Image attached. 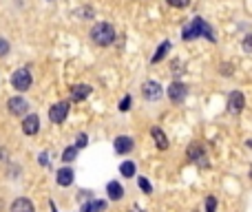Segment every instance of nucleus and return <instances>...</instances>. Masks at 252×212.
Here are the masks:
<instances>
[{"label":"nucleus","mask_w":252,"mask_h":212,"mask_svg":"<svg viewBox=\"0 0 252 212\" xmlns=\"http://www.w3.org/2000/svg\"><path fill=\"white\" fill-rule=\"evenodd\" d=\"M217 210V199L215 197H208L206 199V212H215Z\"/></svg>","instance_id":"5701e85b"},{"label":"nucleus","mask_w":252,"mask_h":212,"mask_svg":"<svg viewBox=\"0 0 252 212\" xmlns=\"http://www.w3.org/2000/svg\"><path fill=\"white\" fill-rule=\"evenodd\" d=\"M221 69H224V71H221V73H224V75H230V73H232V71H230V66H228V64H224V66H221Z\"/></svg>","instance_id":"cd10ccee"},{"label":"nucleus","mask_w":252,"mask_h":212,"mask_svg":"<svg viewBox=\"0 0 252 212\" xmlns=\"http://www.w3.org/2000/svg\"><path fill=\"white\" fill-rule=\"evenodd\" d=\"M186 86L181 82H172L170 86H168V97H170V102L172 104H179V102H184L186 100Z\"/></svg>","instance_id":"6e6552de"},{"label":"nucleus","mask_w":252,"mask_h":212,"mask_svg":"<svg viewBox=\"0 0 252 212\" xmlns=\"http://www.w3.org/2000/svg\"><path fill=\"white\" fill-rule=\"evenodd\" d=\"M69 102H57V104H53L51 108H49V119H51L53 124H62L66 119V115H69Z\"/></svg>","instance_id":"20e7f679"},{"label":"nucleus","mask_w":252,"mask_h":212,"mask_svg":"<svg viewBox=\"0 0 252 212\" xmlns=\"http://www.w3.org/2000/svg\"><path fill=\"white\" fill-rule=\"evenodd\" d=\"M106 192H109L111 201H119L122 194H124V188L117 184V181H109V184H106Z\"/></svg>","instance_id":"2eb2a0df"},{"label":"nucleus","mask_w":252,"mask_h":212,"mask_svg":"<svg viewBox=\"0 0 252 212\" xmlns=\"http://www.w3.org/2000/svg\"><path fill=\"white\" fill-rule=\"evenodd\" d=\"M106 208V201H88L82 206V212H102Z\"/></svg>","instance_id":"f3484780"},{"label":"nucleus","mask_w":252,"mask_h":212,"mask_svg":"<svg viewBox=\"0 0 252 212\" xmlns=\"http://www.w3.org/2000/svg\"><path fill=\"white\" fill-rule=\"evenodd\" d=\"M9 53V40L0 38V57H4Z\"/></svg>","instance_id":"393cba45"},{"label":"nucleus","mask_w":252,"mask_h":212,"mask_svg":"<svg viewBox=\"0 0 252 212\" xmlns=\"http://www.w3.org/2000/svg\"><path fill=\"white\" fill-rule=\"evenodd\" d=\"M75 155H78V148H75V146H69V148H64V153H62V161L71 163L75 159Z\"/></svg>","instance_id":"6ab92c4d"},{"label":"nucleus","mask_w":252,"mask_h":212,"mask_svg":"<svg viewBox=\"0 0 252 212\" xmlns=\"http://www.w3.org/2000/svg\"><path fill=\"white\" fill-rule=\"evenodd\" d=\"M133 212H141V210H140V208H133Z\"/></svg>","instance_id":"c85d7f7f"},{"label":"nucleus","mask_w":252,"mask_h":212,"mask_svg":"<svg viewBox=\"0 0 252 212\" xmlns=\"http://www.w3.org/2000/svg\"><path fill=\"white\" fill-rule=\"evenodd\" d=\"M57 184H60L62 188L73 184V170H71V168H60V170H57Z\"/></svg>","instance_id":"dca6fc26"},{"label":"nucleus","mask_w":252,"mask_h":212,"mask_svg":"<svg viewBox=\"0 0 252 212\" xmlns=\"http://www.w3.org/2000/svg\"><path fill=\"white\" fill-rule=\"evenodd\" d=\"M91 40L97 44V47H109L115 40V29L109 22H97L91 29Z\"/></svg>","instance_id":"f03ea898"},{"label":"nucleus","mask_w":252,"mask_h":212,"mask_svg":"<svg viewBox=\"0 0 252 212\" xmlns=\"http://www.w3.org/2000/svg\"><path fill=\"white\" fill-rule=\"evenodd\" d=\"M88 95H91V86L88 84H75V86H71V100L73 102H82Z\"/></svg>","instance_id":"9b49d317"},{"label":"nucleus","mask_w":252,"mask_h":212,"mask_svg":"<svg viewBox=\"0 0 252 212\" xmlns=\"http://www.w3.org/2000/svg\"><path fill=\"white\" fill-rule=\"evenodd\" d=\"M181 35H184V40H195V38H199V35H203L208 42H215V40H217V35H215V31H212V26L208 25L203 18H193V20H190L188 25L184 26Z\"/></svg>","instance_id":"f257e3e1"},{"label":"nucleus","mask_w":252,"mask_h":212,"mask_svg":"<svg viewBox=\"0 0 252 212\" xmlns=\"http://www.w3.org/2000/svg\"><path fill=\"white\" fill-rule=\"evenodd\" d=\"M131 102H133V100H131V95H126L122 102H119V110H122V113H126V110L131 108Z\"/></svg>","instance_id":"b1692460"},{"label":"nucleus","mask_w":252,"mask_h":212,"mask_svg":"<svg viewBox=\"0 0 252 212\" xmlns=\"http://www.w3.org/2000/svg\"><path fill=\"white\" fill-rule=\"evenodd\" d=\"M31 73H29V69H18V71H13V75H11V86L16 88L18 93H25V91H29L31 88Z\"/></svg>","instance_id":"7ed1b4c3"},{"label":"nucleus","mask_w":252,"mask_h":212,"mask_svg":"<svg viewBox=\"0 0 252 212\" xmlns=\"http://www.w3.org/2000/svg\"><path fill=\"white\" fill-rule=\"evenodd\" d=\"M84 146H86V135H84V132H80L78 141H75V148H84Z\"/></svg>","instance_id":"a878e982"},{"label":"nucleus","mask_w":252,"mask_h":212,"mask_svg":"<svg viewBox=\"0 0 252 212\" xmlns=\"http://www.w3.org/2000/svg\"><path fill=\"white\" fill-rule=\"evenodd\" d=\"M140 188L144 190L146 194H150V192H153V186H150V181L146 179V177H140Z\"/></svg>","instance_id":"4be33fe9"},{"label":"nucleus","mask_w":252,"mask_h":212,"mask_svg":"<svg viewBox=\"0 0 252 212\" xmlns=\"http://www.w3.org/2000/svg\"><path fill=\"white\" fill-rule=\"evenodd\" d=\"M11 212H35V208H33V203H31L29 199L20 197V199H16V201L11 203Z\"/></svg>","instance_id":"ddd939ff"},{"label":"nucleus","mask_w":252,"mask_h":212,"mask_svg":"<svg viewBox=\"0 0 252 212\" xmlns=\"http://www.w3.org/2000/svg\"><path fill=\"white\" fill-rule=\"evenodd\" d=\"M250 177H252V166H250Z\"/></svg>","instance_id":"c756f323"},{"label":"nucleus","mask_w":252,"mask_h":212,"mask_svg":"<svg viewBox=\"0 0 252 212\" xmlns=\"http://www.w3.org/2000/svg\"><path fill=\"white\" fill-rule=\"evenodd\" d=\"M188 159L195 163H199L201 168H208V155L203 150L201 144H190L188 146Z\"/></svg>","instance_id":"423d86ee"},{"label":"nucleus","mask_w":252,"mask_h":212,"mask_svg":"<svg viewBox=\"0 0 252 212\" xmlns=\"http://www.w3.org/2000/svg\"><path fill=\"white\" fill-rule=\"evenodd\" d=\"M243 49H246V51H250V49H252V38H250V35L243 40Z\"/></svg>","instance_id":"bb28decb"},{"label":"nucleus","mask_w":252,"mask_h":212,"mask_svg":"<svg viewBox=\"0 0 252 212\" xmlns=\"http://www.w3.org/2000/svg\"><path fill=\"white\" fill-rule=\"evenodd\" d=\"M141 93H144V97L148 102H155V100H159V97H162L164 88H162V84L155 82V80H146V82L141 84Z\"/></svg>","instance_id":"39448f33"},{"label":"nucleus","mask_w":252,"mask_h":212,"mask_svg":"<svg viewBox=\"0 0 252 212\" xmlns=\"http://www.w3.org/2000/svg\"><path fill=\"white\" fill-rule=\"evenodd\" d=\"M168 49H170V42H164V44H159L157 47V51H155V55H153V62H159L164 55L168 53Z\"/></svg>","instance_id":"a211bd4d"},{"label":"nucleus","mask_w":252,"mask_h":212,"mask_svg":"<svg viewBox=\"0 0 252 212\" xmlns=\"http://www.w3.org/2000/svg\"><path fill=\"white\" fill-rule=\"evenodd\" d=\"M150 135H153L155 146H157L159 150H166V148H168V137H166V132H164L162 128H157V126H155L153 131H150Z\"/></svg>","instance_id":"4468645a"},{"label":"nucleus","mask_w":252,"mask_h":212,"mask_svg":"<svg viewBox=\"0 0 252 212\" xmlns=\"http://www.w3.org/2000/svg\"><path fill=\"white\" fill-rule=\"evenodd\" d=\"M119 172H122L124 177H133V175H135V163H133V161H124L122 166H119Z\"/></svg>","instance_id":"aec40b11"},{"label":"nucleus","mask_w":252,"mask_h":212,"mask_svg":"<svg viewBox=\"0 0 252 212\" xmlns=\"http://www.w3.org/2000/svg\"><path fill=\"white\" fill-rule=\"evenodd\" d=\"M38 131H40V117L35 113L27 115L25 122H22V132H25V135H35Z\"/></svg>","instance_id":"9d476101"},{"label":"nucleus","mask_w":252,"mask_h":212,"mask_svg":"<svg viewBox=\"0 0 252 212\" xmlns=\"http://www.w3.org/2000/svg\"><path fill=\"white\" fill-rule=\"evenodd\" d=\"M170 7H175V9H186V7H190V0H166Z\"/></svg>","instance_id":"412c9836"},{"label":"nucleus","mask_w":252,"mask_h":212,"mask_svg":"<svg viewBox=\"0 0 252 212\" xmlns=\"http://www.w3.org/2000/svg\"><path fill=\"white\" fill-rule=\"evenodd\" d=\"M133 139L131 137H126V135H119L117 139H115V153H119V155H126V153H131L133 150Z\"/></svg>","instance_id":"f8f14e48"},{"label":"nucleus","mask_w":252,"mask_h":212,"mask_svg":"<svg viewBox=\"0 0 252 212\" xmlns=\"http://www.w3.org/2000/svg\"><path fill=\"white\" fill-rule=\"evenodd\" d=\"M7 106H9V113L11 115H25L27 110H29V102H27L25 97H20V95L11 97V100L7 102Z\"/></svg>","instance_id":"0eeeda50"},{"label":"nucleus","mask_w":252,"mask_h":212,"mask_svg":"<svg viewBox=\"0 0 252 212\" xmlns=\"http://www.w3.org/2000/svg\"><path fill=\"white\" fill-rule=\"evenodd\" d=\"M243 106H246V97H243V93L239 91H232L228 97V110L230 113H241Z\"/></svg>","instance_id":"1a4fd4ad"}]
</instances>
